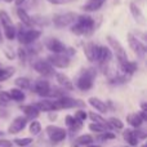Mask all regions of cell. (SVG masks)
<instances>
[{
	"mask_svg": "<svg viewBox=\"0 0 147 147\" xmlns=\"http://www.w3.org/2000/svg\"><path fill=\"white\" fill-rule=\"evenodd\" d=\"M41 129H43V128H41V124L38 121V120H34V121L30 124V133L32 136H38L39 133L41 132Z\"/></svg>",
	"mask_w": 147,
	"mask_h": 147,
	"instance_id": "obj_34",
	"label": "cell"
},
{
	"mask_svg": "<svg viewBox=\"0 0 147 147\" xmlns=\"http://www.w3.org/2000/svg\"><path fill=\"white\" fill-rule=\"evenodd\" d=\"M94 141V137L90 134H83L80 136V137L75 138V141L72 142V147H85L86 145H89V143H93Z\"/></svg>",
	"mask_w": 147,
	"mask_h": 147,
	"instance_id": "obj_22",
	"label": "cell"
},
{
	"mask_svg": "<svg viewBox=\"0 0 147 147\" xmlns=\"http://www.w3.org/2000/svg\"><path fill=\"white\" fill-rule=\"evenodd\" d=\"M16 70L10 66H7V67H0V81H5L10 78V76L14 74Z\"/></svg>",
	"mask_w": 147,
	"mask_h": 147,
	"instance_id": "obj_29",
	"label": "cell"
},
{
	"mask_svg": "<svg viewBox=\"0 0 147 147\" xmlns=\"http://www.w3.org/2000/svg\"><path fill=\"white\" fill-rule=\"evenodd\" d=\"M47 1L51 3V4H54V5H63V4H69V3L76 1V0H47Z\"/></svg>",
	"mask_w": 147,
	"mask_h": 147,
	"instance_id": "obj_41",
	"label": "cell"
},
{
	"mask_svg": "<svg viewBox=\"0 0 147 147\" xmlns=\"http://www.w3.org/2000/svg\"><path fill=\"white\" fill-rule=\"evenodd\" d=\"M78 14L74 12H66V13H58L54 14L52 18V22L57 28H65L67 26H71L74 22L76 21Z\"/></svg>",
	"mask_w": 147,
	"mask_h": 147,
	"instance_id": "obj_4",
	"label": "cell"
},
{
	"mask_svg": "<svg viewBox=\"0 0 147 147\" xmlns=\"http://www.w3.org/2000/svg\"><path fill=\"white\" fill-rule=\"evenodd\" d=\"M17 16H18V18H20L21 23H23V25L27 26V27L32 26L31 16H28L27 10H26L25 8H22V7H17Z\"/></svg>",
	"mask_w": 147,
	"mask_h": 147,
	"instance_id": "obj_23",
	"label": "cell"
},
{
	"mask_svg": "<svg viewBox=\"0 0 147 147\" xmlns=\"http://www.w3.org/2000/svg\"><path fill=\"white\" fill-rule=\"evenodd\" d=\"M5 105H7V103H5V102H4V101H3V99H1V98H0V106H1V107H3V106H5Z\"/></svg>",
	"mask_w": 147,
	"mask_h": 147,
	"instance_id": "obj_51",
	"label": "cell"
},
{
	"mask_svg": "<svg viewBox=\"0 0 147 147\" xmlns=\"http://www.w3.org/2000/svg\"><path fill=\"white\" fill-rule=\"evenodd\" d=\"M51 84H49L48 80H44V79H41V80H38L35 84H34L32 86V90L35 92L38 96L43 97V98H47L49 94V90H51Z\"/></svg>",
	"mask_w": 147,
	"mask_h": 147,
	"instance_id": "obj_14",
	"label": "cell"
},
{
	"mask_svg": "<svg viewBox=\"0 0 147 147\" xmlns=\"http://www.w3.org/2000/svg\"><path fill=\"white\" fill-rule=\"evenodd\" d=\"M133 35L136 36L137 39H140L141 41H143V43H146V35H145V32H141V31H136Z\"/></svg>",
	"mask_w": 147,
	"mask_h": 147,
	"instance_id": "obj_42",
	"label": "cell"
},
{
	"mask_svg": "<svg viewBox=\"0 0 147 147\" xmlns=\"http://www.w3.org/2000/svg\"><path fill=\"white\" fill-rule=\"evenodd\" d=\"M0 98H1L5 103H8L9 101H12L10 93H9V92H7V90H0Z\"/></svg>",
	"mask_w": 147,
	"mask_h": 147,
	"instance_id": "obj_40",
	"label": "cell"
},
{
	"mask_svg": "<svg viewBox=\"0 0 147 147\" xmlns=\"http://www.w3.org/2000/svg\"><path fill=\"white\" fill-rule=\"evenodd\" d=\"M23 147H28V146H23Z\"/></svg>",
	"mask_w": 147,
	"mask_h": 147,
	"instance_id": "obj_58",
	"label": "cell"
},
{
	"mask_svg": "<svg viewBox=\"0 0 147 147\" xmlns=\"http://www.w3.org/2000/svg\"><path fill=\"white\" fill-rule=\"evenodd\" d=\"M105 3H106V0H88V1L81 7V9H83L84 12H96V10L101 9Z\"/></svg>",
	"mask_w": 147,
	"mask_h": 147,
	"instance_id": "obj_19",
	"label": "cell"
},
{
	"mask_svg": "<svg viewBox=\"0 0 147 147\" xmlns=\"http://www.w3.org/2000/svg\"><path fill=\"white\" fill-rule=\"evenodd\" d=\"M48 119L51 120V121H56V120H57V112L48 111Z\"/></svg>",
	"mask_w": 147,
	"mask_h": 147,
	"instance_id": "obj_45",
	"label": "cell"
},
{
	"mask_svg": "<svg viewBox=\"0 0 147 147\" xmlns=\"http://www.w3.org/2000/svg\"><path fill=\"white\" fill-rule=\"evenodd\" d=\"M98 52H99V45L93 41H89L84 45V53L89 62H96L98 58Z\"/></svg>",
	"mask_w": 147,
	"mask_h": 147,
	"instance_id": "obj_13",
	"label": "cell"
},
{
	"mask_svg": "<svg viewBox=\"0 0 147 147\" xmlns=\"http://www.w3.org/2000/svg\"><path fill=\"white\" fill-rule=\"evenodd\" d=\"M138 115L141 116V119H142L143 121H146V120H147V114H146V111H143V110H142L141 112H138Z\"/></svg>",
	"mask_w": 147,
	"mask_h": 147,
	"instance_id": "obj_48",
	"label": "cell"
},
{
	"mask_svg": "<svg viewBox=\"0 0 147 147\" xmlns=\"http://www.w3.org/2000/svg\"><path fill=\"white\" fill-rule=\"evenodd\" d=\"M116 136L110 130H103L101 133H97V140L98 141H110V140H115Z\"/></svg>",
	"mask_w": 147,
	"mask_h": 147,
	"instance_id": "obj_32",
	"label": "cell"
},
{
	"mask_svg": "<svg viewBox=\"0 0 147 147\" xmlns=\"http://www.w3.org/2000/svg\"><path fill=\"white\" fill-rule=\"evenodd\" d=\"M12 146V142L7 140H0V147H10Z\"/></svg>",
	"mask_w": 147,
	"mask_h": 147,
	"instance_id": "obj_46",
	"label": "cell"
},
{
	"mask_svg": "<svg viewBox=\"0 0 147 147\" xmlns=\"http://www.w3.org/2000/svg\"><path fill=\"white\" fill-rule=\"evenodd\" d=\"M129 8H130V13H132V16H133L136 22L140 23V25H145V16H143L141 8L138 7L136 3H130Z\"/></svg>",
	"mask_w": 147,
	"mask_h": 147,
	"instance_id": "obj_18",
	"label": "cell"
},
{
	"mask_svg": "<svg viewBox=\"0 0 147 147\" xmlns=\"http://www.w3.org/2000/svg\"><path fill=\"white\" fill-rule=\"evenodd\" d=\"M45 132L52 142H62L67 136L66 129H62L59 127H54V125H48L45 128Z\"/></svg>",
	"mask_w": 147,
	"mask_h": 147,
	"instance_id": "obj_11",
	"label": "cell"
},
{
	"mask_svg": "<svg viewBox=\"0 0 147 147\" xmlns=\"http://www.w3.org/2000/svg\"><path fill=\"white\" fill-rule=\"evenodd\" d=\"M123 138H124V141L130 147H134V146H137L138 143H140V140H138L134 129H127L124 133H123Z\"/></svg>",
	"mask_w": 147,
	"mask_h": 147,
	"instance_id": "obj_20",
	"label": "cell"
},
{
	"mask_svg": "<svg viewBox=\"0 0 147 147\" xmlns=\"http://www.w3.org/2000/svg\"><path fill=\"white\" fill-rule=\"evenodd\" d=\"M88 128L90 129V132H94V133H101L103 130H107L105 127H102L101 124H97V123H90L88 125Z\"/></svg>",
	"mask_w": 147,
	"mask_h": 147,
	"instance_id": "obj_36",
	"label": "cell"
},
{
	"mask_svg": "<svg viewBox=\"0 0 147 147\" xmlns=\"http://www.w3.org/2000/svg\"><path fill=\"white\" fill-rule=\"evenodd\" d=\"M141 147H147V146H146V145H142V146H141Z\"/></svg>",
	"mask_w": 147,
	"mask_h": 147,
	"instance_id": "obj_57",
	"label": "cell"
},
{
	"mask_svg": "<svg viewBox=\"0 0 147 147\" xmlns=\"http://www.w3.org/2000/svg\"><path fill=\"white\" fill-rule=\"evenodd\" d=\"M27 117L26 116H17L9 125V130L8 132L10 134H18L20 132H22L25 129V127L27 125Z\"/></svg>",
	"mask_w": 147,
	"mask_h": 147,
	"instance_id": "obj_15",
	"label": "cell"
},
{
	"mask_svg": "<svg viewBox=\"0 0 147 147\" xmlns=\"http://www.w3.org/2000/svg\"><path fill=\"white\" fill-rule=\"evenodd\" d=\"M3 41V34H1V31H0V43Z\"/></svg>",
	"mask_w": 147,
	"mask_h": 147,
	"instance_id": "obj_53",
	"label": "cell"
},
{
	"mask_svg": "<svg viewBox=\"0 0 147 147\" xmlns=\"http://www.w3.org/2000/svg\"><path fill=\"white\" fill-rule=\"evenodd\" d=\"M97 71L94 67H90V69H85L80 72L78 80H76V86L80 89L81 92H88L93 88L94 84V79H96Z\"/></svg>",
	"mask_w": 147,
	"mask_h": 147,
	"instance_id": "obj_3",
	"label": "cell"
},
{
	"mask_svg": "<svg viewBox=\"0 0 147 147\" xmlns=\"http://www.w3.org/2000/svg\"><path fill=\"white\" fill-rule=\"evenodd\" d=\"M27 26H25L23 23L16 27V36H17L18 41L23 45H30V44L35 43L39 38L41 36L40 30H34V28H26Z\"/></svg>",
	"mask_w": 147,
	"mask_h": 147,
	"instance_id": "obj_2",
	"label": "cell"
},
{
	"mask_svg": "<svg viewBox=\"0 0 147 147\" xmlns=\"http://www.w3.org/2000/svg\"><path fill=\"white\" fill-rule=\"evenodd\" d=\"M17 54H18V57H20V59H21V62H26V59H27V51H26L23 47H21V48H18V51H17Z\"/></svg>",
	"mask_w": 147,
	"mask_h": 147,
	"instance_id": "obj_38",
	"label": "cell"
},
{
	"mask_svg": "<svg viewBox=\"0 0 147 147\" xmlns=\"http://www.w3.org/2000/svg\"><path fill=\"white\" fill-rule=\"evenodd\" d=\"M20 110L25 114V116L27 119H36L40 115V111L34 105H23V106L20 107Z\"/></svg>",
	"mask_w": 147,
	"mask_h": 147,
	"instance_id": "obj_21",
	"label": "cell"
},
{
	"mask_svg": "<svg viewBox=\"0 0 147 147\" xmlns=\"http://www.w3.org/2000/svg\"><path fill=\"white\" fill-rule=\"evenodd\" d=\"M74 121H75V116H71V115H67L66 117H65V123H66L67 127H71L74 124Z\"/></svg>",
	"mask_w": 147,
	"mask_h": 147,
	"instance_id": "obj_43",
	"label": "cell"
},
{
	"mask_svg": "<svg viewBox=\"0 0 147 147\" xmlns=\"http://www.w3.org/2000/svg\"><path fill=\"white\" fill-rule=\"evenodd\" d=\"M88 102L93 109H96V111L99 112V114H106V112L109 111L107 103H105L103 101H101V99L97 98V97H90V98L88 99Z\"/></svg>",
	"mask_w": 147,
	"mask_h": 147,
	"instance_id": "obj_17",
	"label": "cell"
},
{
	"mask_svg": "<svg viewBox=\"0 0 147 147\" xmlns=\"http://www.w3.org/2000/svg\"><path fill=\"white\" fill-rule=\"evenodd\" d=\"M106 39H107V43L110 44V47H111L112 51H114L119 65L123 63V62H125V61H128V54H127V52H125L124 47L121 45V43H120L116 38H114L112 35H109Z\"/></svg>",
	"mask_w": 147,
	"mask_h": 147,
	"instance_id": "obj_6",
	"label": "cell"
},
{
	"mask_svg": "<svg viewBox=\"0 0 147 147\" xmlns=\"http://www.w3.org/2000/svg\"><path fill=\"white\" fill-rule=\"evenodd\" d=\"M112 59V53H111V49L109 47H102L99 45V52H98V58H97L96 62H98L99 67L103 70V72L106 74L107 66H109L110 61Z\"/></svg>",
	"mask_w": 147,
	"mask_h": 147,
	"instance_id": "obj_10",
	"label": "cell"
},
{
	"mask_svg": "<svg viewBox=\"0 0 147 147\" xmlns=\"http://www.w3.org/2000/svg\"><path fill=\"white\" fill-rule=\"evenodd\" d=\"M34 106H35L36 109L39 110V111H45V112H48V111H54L53 99H49V98L36 102V103L34 105Z\"/></svg>",
	"mask_w": 147,
	"mask_h": 147,
	"instance_id": "obj_26",
	"label": "cell"
},
{
	"mask_svg": "<svg viewBox=\"0 0 147 147\" xmlns=\"http://www.w3.org/2000/svg\"><path fill=\"white\" fill-rule=\"evenodd\" d=\"M74 116L76 117V119L81 120V121H84V120H86V117H88V114H86L84 110H78V111L75 112V115Z\"/></svg>",
	"mask_w": 147,
	"mask_h": 147,
	"instance_id": "obj_39",
	"label": "cell"
},
{
	"mask_svg": "<svg viewBox=\"0 0 147 147\" xmlns=\"http://www.w3.org/2000/svg\"><path fill=\"white\" fill-rule=\"evenodd\" d=\"M14 84L20 89H28L31 86V83L27 78H17L14 80Z\"/></svg>",
	"mask_w": 147,
	"mask_h": 147,
	"instance_id": "obj_31",
	"label": "cell"
},
{
	"mask_svg": "<svg viewBox=\"0 0 147 147\" xmlns=\"http://www.w3.org/2000/svg\"><path fill=\"white\" fill-rule=\"evenodd\" d=\"M119 147H130V146H119Z\"/></svg>",
	"mask_w": 147,
	"mask_h": 147,
	"instance_id": "obj_56",
	"label": "cell"
},
{
	"mask_svg": "<svg viewBox=\"0 0 147 147\" xmlns=\"http://www.w3.org/2000/svg\"><path fill=\"white\" fill-rule=\"evenodd\" d=\"M4 1H7V3H12V1H14V0H4Z\"/></svg>",
	"mask_w": 147,
	"mask_h": 147,
	"instance_id": "obj_54",
	"label": "cell"
},
{
	"mask_svg": "<svg viewBox=\"0 0 147 147\" xmlns=\"http://www.w3.org/2000/svg\"><path fill=\"white\" fill-rule=\"evenodd\" d=\"M8 115H9V112H8L7 110L0 109V117H8Z\"/></svg>",
	"mask_w": 147,
	"mask_h": 147,
	"instance_id": "obj_47",
	"label": "cell"
},
{
	"mask_svg": "<svg viewBox=\"0 0 147 147\" xmlns=\"http://www.w3.org/2000/svg\"><path fill=\"white\" fill-rule=\"evenodd\" d=\"M146 107H147V105L145 103V102H143V103H141V109H142V110H143V111H146V110H147V109H146Z\"/></svg>",
	"mask_w": 147,
	"mask_h": 147,
	"instance_id": "obj_50",
	"label": "cell"
},
{
	"mask_svg": "<svg viewBox=\"0 0 147 147\" xmlns=\"http://www.w3.org/2000/svg\"><path fill=\"white\" fill-rule=\"evenodd\" d=\"M137 63L136 62H133V61H125V62H123V63H120V69H121V72L123 74H125V75H133L136 71H137Z\"/></svg>",
	"mask_w": 147,
	"mask_h": 147,
	"instance_id": "obj_25",
	"label": "cell"
},
{
	"mask_svg": "<svg viewBox=\"0 0 147 147\" xmlns=\"http://www.w3.org/2000/svg\"><path fill=\"white\" fill-rule=\"evenodd\" d=\"M86 114H88V116L90 117V120H92L93 123H97V124H101L102 127H105L107 130H112V128L110 127L109 121H107L106 119H103V117H102L99 114H97V112H94V111L86 112Z\"/></svg>",
	"mask_w": 147,
	"mask_h": 147,
	"instance_id": "obj_24",
	"label": "cell"
},
{
	"mask_svg": "<svg viewBox=\"0 0 147 147\" xmlns=\"http://www.w3.org/2000/svg\"><path fill=\"white\" fill-rule=\"evenodd\" d=\"M128 43H129V47L132 48V51L137 54L140 58H143L147 52V48H146V43L141 41L140 39H137L132 32L128 34Z\"/></svg>",
	"mask_w": 147,
	"mask_h": 147,
	"instance_id": "obj_8",
	"label": "cell"
},
{
	"mask_svg": "<svg viewBox=\"0 0 147 147\" xmlns=\"http://www.w3.org/2000/svg\"><path fill=\"white\" fill-rule=\"evenodd\" d=\"M31 21H32V25H39V26H48L49 23H51L49 18L44 17V16H39V14L32 16Z\"/></svg>",
	"mask_w": 147,
	"mask_h": 147,
	"instance_id": "obj_30",
	"label": "cell"
},
{
	"mask_svg": "<svg viewBox=\"0 0 147 147\" xmlns=\"http://www.w3.org/2000/svg\"><path fill=\"white\" fill-rule=\"evenodd\" d=\"M98 26L96 25L94 18L88 14H80L76 17V21L71 26V32L75 35H92L97 30Z\"/></svg>",
	"mask_w": 147,
	"mask_h": 147,
	"instance_id": "obj_1",
	"label": "cell"
},
{
	"mask_svg": "<svg viewBox=\"0 0 147 147\" xmlns=\"http://www.w3.org/2000/svg\"><path fill=\"white\" fill-rule=\"evenodd\" d=\"M134 130H136V134H137L138 140H145V138H146V133L142 132L140 128H134Z\"/></svg>",
	"mask_w": 147,
	"mask_h": 147,
	"instance_id": "obj_44",
	"label": "cell"
},
{
	"mask_svg": "<svg viewBox=\"0 0 147 147\" xmlns=\"http://www.w3.org/2000/svg\"><path fill=\"white\" fill-rule=\"evenodd\" d=\"M107 121H109L110 127H111L112 129L120 130V129H123V128H124V124H123V121L120 119H117V117H110Z\"/></svg>",
	"mask_w": 147,
	"mask_h": 147,
	"instance_id": "obj_33",
	"label": "cell"
},
{
	"mask_svg": "<svg viewBox=\"0 0 147 147\" xmlns=\"http://www.w3.org/2000/svg\"><path fill=\"white\" fill-rule=\"evenodd\" d=\"M32 67L39 75L44 76V78H52V76H54V74H56L54 67L52 66L48 61H44V59H39V61L34 62Z\"/></svg>",
	"mask_w": 147,
	"mask_h": 147,
	"instance_id": "obj_7",
	"label": "cell"
},
{
	"mask_svg": "<svg viewBox=\"0 0 147 147\" xmlns=\"http://www.w3.org/2000/svg\"><path fill=\"white\" fill-rule=\"evenodd\" d=\"M25 1H26V0H14V3H16V5H17V7H23Z\"/></svg>",
	"mask_w": 147,
	"mask_h": 147,
	"instance_id": "obj_49",
	"label": "cell"
},
{
	"mask_svg": "<svg viewBox=\"0 0 147 147\" xmlns=\"http://www.w3.org/2000/svg\"><path fill=\"white\" fill-rule=\"evenodd\" d=\"M14 143L20 147H23V146H28L32 143V140L31 138H17L14 140Z\"/></svg>",
	"mask_w": 147,
	"mask_h": 147,
	"instance_id": "obj_37",
	"label": "cell"
},
{
	"mask_svg": "<svg viewBox=\"0 0 147 147\" xmlns=\"http://www.w3.org/2000/svg\"><path fill=\"white\" fill-rule=\"evenodd\" d=\"M3 136H4V133H3V132H0V137H3Z\"/></svg>",
	"mask_w": 147,
	"mask_h": 147,
	"instance_id": "obj_55",
	"label": "cell"
},
{
	"mask_svg": "<svg viewBox=\"0 0 147 147\" xmlns=\"http://www.w3.org/2000/svg\"><path fill=\"white\" fill-rule=\"evenodd\" d=\"M54 76H56L57 83H58L63 89H67V90H74V89H75V85H74L71 79H70L67 75H65V74H62V72H56Z\"/></svg>",
	"mask_w": 147,
	"mask_h": 147,
	"instance_id": "obj_16",
	"label": "cell"
},
{
	"mask_svg": "<svg viewBox=\"0 0 147 147\" xmlns=\"http://www.w3.org/2000/svg\"><path fill=\"white\" fill-rule=\"evenodd\" d=\"M47 61L53 67H58V69H66L70 66V57L66 53H53L48 56Z\"/></svg>",
	"mask_w": 147,
	"mask_h": 147,
	"instance_id": "obj_9",
	"label": "cell"
},
{
	"mask_svg": "<svg viewBox=\"0 0 147 147\" xmlns=\"http://www.w3.org/2000/svg\"><path fill=\"white\" fill-rule=\"evenodd\" d=\"M85 147H101V146H97V145H92V143H89V145H86Z\"/></svg>",
	"mask_w": 147,
	"mask_h": 147,
	"instance_id": "obj_52",
	"label": "cell"
},
{
	"mask_svg": "<svg viewBox=\"0 0 147 147\" xmlns=\"http://www.w3.org/2000/svg\"><path fill=\"white\" fill-rule=\"evenodd\" d=\"M9 93H10V97H12V99H13V101H16V102H22V101H25V98H26L23 90H22V89H20V88L12 89Z\"/></svg>",
	"mask_w": 147,
	"mask_h": 147,
	"instance_id": "obj_28",
	"label": "cell"
},
{
	"mask_svg": "<svg viewBox=\"0 0 147 147\" xmlns=\"http://www.w3.org/2000/svg\"><path fill=\"white\" fill-rule=\"evenodd\" d=\"M44 45L47 47L48 51H51L52 53H65L67 47L62 43L61 40L56 38H47L44 40Z\"/></svg>",
	"mask_w": 147,
	"mask_h": 147,
	"instance_id": "obj_12",
	"label": "cell"
},
{
	"mask_svg": "<svg viewBox=\"0 0 147 147\" xmlns=\"http://www.w3.org/2000/svg\"><path fill=\"white\" fill-rule=\"evenodd\" d=\"M127 121L129 123V125L132 128H141L143 124V120L141 119L138 112H132V114H129L127 116Z\"/></svg>",
	"mask_w": 147,
	"mask_h": 147,
	"instance_id": "obj_27",
	"label": "cell"
},
{
	"mask_svg": "<svg viewBox=\"0 0 147 147\" xmlns=\"http://www.w3.org/2000/svg\"><path fill=\"white\" fill-rule=\"evenodd\" d=\"M0 23L4 30V35L8 40H13L16 38V26L13 25V21L10 16L5 10H0Z\"/></svg>",
	"mask_w": 147,
	"mask_h": 147,
	"instance_id": "obj_5",
	"label": "cell"
},
{
	"mask_svg": "<svg viewBox=\"0 0 147 147\" xmlns=\"http://www.w3.org/2000/svg\"><path fill=\"white\" fill-rule=\"evenodd\" d=\"M81 128H83V121L75 117V121H74V124L71 125V127H69V129H70V132H71L72 134H74V133L79 132V130H80Z\"/></svg>",
	"mask_w": 147,
	"mask_h": 147,
	"instance_id": "obj_35",
	"label": "cell"
}]
</instances>
